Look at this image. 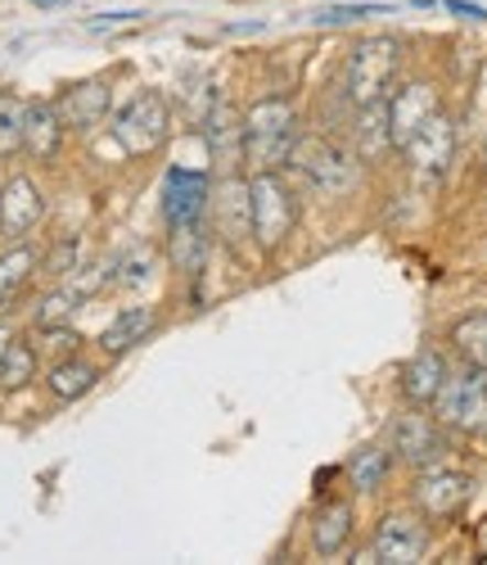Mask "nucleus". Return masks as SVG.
I'll list each match as a JSON object with an SVG mask.
<instances>
[{"mask_svg":"<svg viewBox=\"0 0 487 565\" xmlns=\"http://www.w3.org/2000/svg\"><path fill=\"white\" fill-rule=\"evenodd\" d=\"M284 163L316 195H344L361 177V159L338 146V140H329V136H294Z\"/></svg>","mask_w":487,"mask_h":565,"instance_id":"nucleus-1","label":"nucleus"},{"mask_svg":"<svg viewBox=\"0 0 487 565\" xmlns=\"http://www.w3.org/2000/svg\"><path fill=\"white\" fill-rule=\"evenodd\" d=\"M299 136V114L284 96H267L244 114V163L253 172H275L289 159V146Z\"/></svg>","mask_w":487,"mask_h":565,"instance_id":"nucleus-2","label":"nucleus"},{"mask_svg":"<svg viewBox=\"0 0 487 565\" xmlns=\"http://www.w3.org/2000/svg\"><path fill=\"white\" fill-rule=\"evenodd\" d=\"M398 64H402V41H398V36H388V32L361 36V41L353 45L348 73H344V96H348V105L361 109V105L383 100V90H393Z\"/></svg>","mask_w":487,"mask_h":565,"instance_id":"nucleus-3","label":"nucleus"},{"mask_svg":"<svg viewBox=\"0 0 487 565\" xmlns=\"http://www.w3.org/2000/svg\"><path fill=\"white\" fill-rule=\"evenodd\" d=\"M433 416L443 420V430H461V435H483L487 430V371L483 366H461L447 371L443 390L433 394Z\"/></svg>","mask_w":487,"mask_h":565,"instance_id":"nucleus-4","label":"nucleus"},{"mask_svg":"<svg viewBox=\"0 0 487 565\" xmlns=\"http://www.w3.org/2000/svg\"><path fill=\"white\" fill-rule=\"evenodd\" d=\"M249 200H253V241L262 249H280L299 222V200L289 191V181L280 172H253Z\"/></svg>","mask_w":487,"mask_h":565,"instance_id":"nucleus-5","label":"nucleus"},{"mask_svg":"<svg viewBox=\"0 0 487 565\" xmlns=\"http://www.w3.org/2000/svg\"><path fill=\"white\" fill-rule=\"evenodd\" d=\"M109 131L118 140V150H127V154H154L163 140H167V131H172V105H167V96H163V90H140L131 105L118 109V118H113Z\"/></svg>","mask_w":487,"mask_h":565,"instance_id":"nucleus-6","label":"nucleus"},{"mask_svg":"<svg viewBox=\"0 0 487 565\" xmlns=\"http://www.w3.org/2000/svg\"><path fill=\"white\" fill-rule=\"evenodd\" d=\"M402 154H407V163H411L415 177L437 181V177L452 168V159H456V122L443 109H437L433 118H424L415 127V136L402 146Z\"/></svg>","mask_w":487,"mask_h":565,"instance_id":"nucleus-7","label":"nucleus"},{"mask_svg":"<svg viewBox=\"0 0 487 565\" xmlns=\"http://www.w3.org/2000/svg\"><path fill=\"white\" fill-rule=\"evenodd\" d=\"M393 452L407 461V466H437L447 457V430H443V420L411 407L393 420Z\"/></svg>","mask_w":487,"mask_h":565,"instance_id":"nucleus-8","label":"nucleus"},{"mask_svg":"<svg viewBox=\"0 0 487 565\" xmlns=\"http://www.w3.org/2000/svg\"><path fill=\"white\" fill-rule=\"evenodd\" d=\"M370 552H375V561H388V565L420 561L429 552V525H424V515H411V511L383 515V521L375 525Z\"/></svg>","mask_w":487,"mask_h":565,"instance_id":"nucleus-9","label":"nucleus"},{"mask_svg":"<svg viewBox=\"0 0 487 565\" xmlns=\"http://www.w3.org/2000/svg\"><path fill=\"white\" fill-rule=\"evenodd\" d=\"M208 209H213V226L226 245H239L244 235H253V200H249V181H239L235 172H226L213 191H208Z\"/></svg>","mask_w":487,"mask_h":565,"instance_id":"nucleus-10","label":"nucleus"},{"mask_svg":"<svg viewBox=\"0 0 487 565\" xmlns=\"http://www.w3.org/2000/svg\"><path fill=\"white\" fill-rule=\"evenodd\" d=\"M474 493V480L452 466H424L415 480V507L424 515H456Z\"/></svg>","mask_w":487,"mask_h":565,"instance_id":"nucleus-11","label":"nucleus"},{"mask_svg":"<svg viewBox=\"0 0 487 565\" xmlns=\"http://www.w3.org/2000/svg\"><path fill=\"white\" fill-rule=\"evenodd\" d=\"M55 109H59L68 131H90V127H100L105 114L113 109V90H109L105 77H86V82H73L64 90V96L55 100Z\"/></svg>","mask_w":487,"mask_h":565,"instance_id":"nucleus-12","label":"nucleus"},{"mask_svg":"<svg viewBox=\"0 0 487 565\" xmlns=\"http://www.w3.org/2000/svg\"><path fill=\"white\" fill-rule=\"evenodd\" d=\"M208 177L204 172H190V168H172L163 181V217L167 226H185V222H204L208 209Z\"/></svg>","mask_w":487,"mask_h":565,"instance_id":"nucleus-13","label":"nucleus"},{"mask_svg":"<svg viewBox=\"0 0 487 565\" xmlns=\"http://www.w3.org/2000/svg\"><path fill=\"white\" fill-rule=\"evenodd\" d=\"M437 109V86H429V82H411V86H402L393 100H388V140H393V150H402L407 140L415 136V127L424 122V118H433Z\"/></svg>","mask_w":487,"mask_h":565,"instance_id":"nucleus-14","label":"nucleus"},{"mask_svg":"<svg viewBox=\"0 0 487 565\" xmlns=\"http://www.w3.org/2000/svg\"><path fill=\"white\" fill-rule=\"evenodd\" d=\"M45 217V200L36 191L32 177H10L6 185H0V231L6 235H28L36 231V222Z\"/></svg>","mask_w":487,"mask_h":565,"instance_id":"nucleus-15","label":"nucleus"},{"mask_svg":"<svg viewBox=\"0 0 487 565\" xmlns=\"http://www.w3.org/2000/svg\"><path fill=\"white\" fill-rule=\"evenodd\" d=\"M64 131H68V127H64L55 100H28V109H23V150H28L36 163L55 159V154L64 150Z\"/></svg>","mask_w":487,"mask_h":565,"instance_id":"nucleus-16","label":"nucleus"},{"mask_svg":"<svg viewBox=\"0 0 487 565\" xmlns=\"http://www.w3.org/2000/svg\"><path fill=\"white\" fill-rule=\"evenodd\" d=\"M353 534H357V511H353V502H348V498H325V502L316 507V515H312V547H316L321 556H338V552H348Z\"/></svg>","mask_w":487,"mask_h":565,"instance_id":"nucleus-17","label":"nucleus"},{"mask_svg":"<svg viewBox=\"0 0 487 565\" xmlns=\"http://www.w3.org/2000/svg\"><path fill=\"white\" fill-rule=\"evenodd\" d=\"M204 146H208L213 163H221L226 172L244 159V118H239V109H230L226 100H217L204 114Z\"/></svg>","mask_w":487,"mask_h":565,"instance_id":"nucleus-18","label":"nucleus"},{"mask_svg":"<svg viewBox=\"0 0 487 565\" xmlns=\"http://www.w3.org/2000/svg\"><path fill=\"white\" fill-rule=\"evenodd\" d=\"M398 381H402V394H407L411 407H429L433 394L443 390V381H447V358L437 353V349H420V353L402 366Z\"/></svg>","mask_w":487,"mask_h":565,"instance_id":"nucleus-19","label":"nucleus"},{"mask_svg":"<svg viewBox=\"0 0 487 565\" xmlns=\"http://www.w3.org/2000/svg\"><path fill=\"white\" fill-rule=\"evenodd\" d=\"M159 326V317H154V308H122L109 326H105V335H100V349L105 353H127V349H136L144 335H150Z\"/></svg>","mask_w":487,"mask_h":565,"instance_id":"nucleus-20","label":"nucleus"},{"mask_svg":"<svg viewBox=\"0 0 487 565\" xmlns=\"http://www.w3.org/2000/svg\"><path fill=\"white\" fill-rule=\"evenodd\" d=\"M361 118H357V127H353V154L361 159V163H370V159H379L383 150H393V140H388V105L383 100H375V105H361L357 109Z\"/></svg>","mask_w":487,"mask_h":565,"instance_id":"nucleus-21","label":"nucleus"},{"mask_svg":"<svg viewBox=\"0 0 487 565\" xmlns=\"http://www.w3.org/2000/svg\"><path fill=\"white\" fill-rule=\"evenodd\" d=\"M95 381H100V371H95L86 358H73V353H68L64 362L51 366V375H45V390H51L59 403H73V398L90 394Z\"/></svg>","mask_w":487,"mask_h":565,"instance_id":"nucleus-22","label":"nucleus"},{"mask_svg":"<svg viewBox=\"0 0 487 565\" xmlns=\"http://www.w3.org/2000/svg\"><path fill=\"white\" fill-rule=\"evenodd\" d=\"M388 470H393V452H383V448H357L353 461H348V484L357 493H379L383 480H388Z\"/></svg>","mask_w":487,"mask_h":565,"instance_id":"nucleus-23","label":"nucleus"},{"mask_svg":"<svg viewBox=\"0 0 487 565\" xmlns=\"http://www.w3.org/2000/svg\"><path fill=\"white\" fill-rule=\"evenodd\" d=\"M36 267H41V258H36V249H28V245H14L10 254H0V303L19 299L23 286L36 276Z\"/></svg>","mask_w":487,"mask_h":565,"instance_id":"nucleus-24","label":"nucleus"},{"mask_svg":"<svg viewBox=\"0 0 487 565\" xmlns=\"http://www.w3.org/2000/svg\"><path fill=\"white\" fill-rule=\"evenodd\" d=\"M204 258H208V231H204V222L172 226V263L194 276L204 267Z\"/></svg>","mask_w":487,"mask_h":565,"instance_id":"nucleus-25","label":"nucleus"},{"mask_svg":"<svg viewBox=\"0 0 487 565\" xmlns=\"http://www.w3.org/2000/svg\"><path fill=\"white\" fill-rule=\"evenodd\" d=\"M36 381V349L23 340H10L0 353V390H23Z\"/></svg>","mask_w":487,"mask_h":565,"instance_id":"nucleus-26","label":"nucleus"},{"mask_svg":"<svg viewBox=\"0 0 487 565\" xmlns=\"http://www.w3.org/2000/svg\"><path fill=\"white\" fill-rule=\"evenodd\" d=\"M452 344H456V353H461L469 366H483V371H487V312L456 321Z\"/></svg>","mask_w":487,"mask_h":565,"instance_id":"nucleus-27","label":"nucleus"},{"mask_svg":"<svg viewBox=\"0 0 487 565\" xmlns=\"http://www.w3.org/2000/svg\"><path fill=\"white\" fill-rule=\"evenodd\" d=\"M23 100L14 90H0V159H14L23 150Z\"/></svg>","mask_w":487,"mask_h":565,"instance_id":"nucleus-28","label":"nucleus"},{"mask_svg":"<svg viewBox=\"0 0 487 565\" xmlns=\"http://www.w3.org/2000/svg\"><path fill=\"white\" fill-rule=\"evenodd\" d=\"M82 299H86V295L64 280L55 295H45V299H41V308H36V326H41V331H45V326H68V317L82 308Z\"/></svg>","mask_w":487,"mask_h":565,"instance_id":"nucleus-29","label":"nucleus"},{"mask_svg":"<svg viewBox=\"0 0 487 565\" xmlns=\"http://www.w3.org/2000/svg\"><path fill=\"white\" fill-rule=\"evenodd\" d=\"M73 271H77V241H64V245H55L51 254H45V276H51V280H59V286H64Z\"/></svg>","mask_w":487,"mask_h":565,"instance_id":"nucleus-30","label":"nucleus"},{"mask_svg":"<svg viewBox=\"0 0 487 565\" xmlns=\"http://www.w3.org/2000/svg\"><path fill=\"white\" fill-rule=\"evenodd\" d=\"M447 10H452V14H461V19H478V23H487V10H483V6H474V0H447Z\"/></svg>","mask_w":487,"mask_h":565,"instance_id":"nucleus-31","label":"nucleus"},{"mask_svg":"<svg viewBox=\"0 0 487 565\" xmlns=\"http://www.w3.org/2000/svg\"><path fill=\"white\" fill-rule=\"evenodd\" d=\"M478 547H483V561H487V521L478 525Z\"/></svg>","mask_w":487,"mask_h":565,"instance_id":"nucleus-32","label":"nucleus"},{"mask_svg":"<svg viewBox=\"0 0 487 565\" xmlns=\"http://www.w3.org/2000/svg\"><path fill=\"white\" fill-rule=\"evenodd\" d=\"M10 340H14V335L6 331V326H0V353H6V344H10Z\"/></svg>","mask_w":487,"mask_h":565,"instance_id":"nucleus-33","label":"nucleus"}]
</instances>
